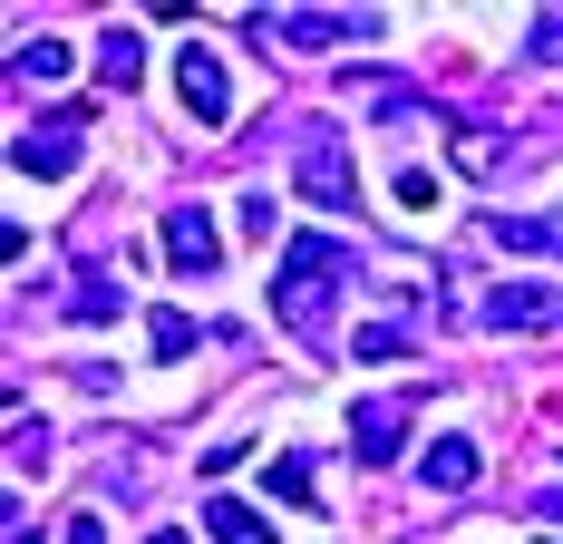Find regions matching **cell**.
<instances>
[{
	"instance_id": "cell-19",
	"label": "cell",
	"mask_w": 563,
	"mask_h": 544,
	"mask_svg": "<svg viewBox=\"0 0 563 544\" xmlns=\"http://www.w3.org/2000/svg\"><path fill=\"white\" fill-rule=\"evenodd\" d=\"M398 205H408V215H428V205H438V175H418V165H408V175H398Z\"/></svg>"
},
{
	"instance_id": "cell-23",
	"label": "cell",
	"mask_w": 563,
	"mask_h": 544,
	"mask_svg": "<svg viewBox=\"0 0 563 544\" xmlns=\"http://www.w3.org/2000/svg\"><path fill=\"white\" fill-rule=\"evenodd\" d=\"M534 544H554V535H534Z\"/></svg>"
},
{
	"instance_id": "cell-18",
	"label": "cell",
	"mask_w": 563,
	"mask_h": 544,
	"mask_svg": "<svg viewBox=\"0 0 563 544\" xmlns=\"http://www.w3.org/2000/svg\"><path fill=\"white\" fill-rule=\"evenodd\" d=\"M525 40H534V58H563V10H534V30H525Z\"/></svg>"
},
{
	"instance_id": "cell-21",
	"label": "cell",
	"mask_w": 563,
	"mask_h": 544,
	"mask_svg": "<svg viewBox=\"0 0 563 544\" xmlns=\"http://www.w3.org/2000/svg\"><path fill=\"white\" fill-rule=\"evenodd\" d=\"M10 544H40V525H30V515H10Z\"/></svg>"
},
{
	"instance_id": "cell-11",
	"label": "cell",
	"mask_w": 563,
	"mask_h": 544,
	"mask_svg": "<svg viewBox=\"0 0 563 544\" xmlns=\"http://www.w3.org/2000/svg\"><path fill=\"white\" fill-rule=\"evenodd\" d=\"M205 525H214V544H273L263 505H243V496H214V505H205Z\"/></svg>"
},
{
	"instance_id": "cell-1",
	"label": "cell",
	"mask_w": 563,
	"mask_h": 544,
	"mask_svg": "<svg viewBox=\"0 0 563 544\" xmlns=\"http://www.w3.org/2000/svg\"><path fill=\"white\" fill-rule=\"evenodd\" d=\"M340 272H350V253H340L331 233H291L282 243V272H273V312L301 340H321V322H331V292H340Z\"/></svg>"
},
{
	"instance_id": "cell-5",
	"label": "cell",
	"mask_w": 563,
	"mask_h": 544,
	"mask_svg": "<svg viewBox=\"0 0 563 544\" xmlns=\"http://www.w3.org/2000/svg\"><path fill=\"white\" fill-rule=\"evenodd\" d=\"M175 98L195 108V127H224V117H233V78H224V58H214V50H175Z\"/></svg>"
},
{
	"instance_id": "cell-15",
	"label": "cell",
	"mask_w": 563,
	"mask_h": 544,
	"mask_svg": "<svg viewBox=\"0 0 563 544\" xmlns=\"http://www.w3.org/2000/svg\"><path fill=\"white\" fill-rule=\"evenodd\" d=\"M456 165H466V175H496V165H506V146H496L486 127H456Z\"/></svg>"
},
{
	"instance_id": "cell-22",
	"label": "cell",
	"mask_w": 563,
	"mask_h": 544,
	"mask_svg": "<svg viewBox=\"0 0 563 544\" xmlns=\"http://www.w3.org/2000/svg\"><path fill=\"white\" fill-rule=\"evenodd\" d=\"M156 544H185V535H156Z\"/></svg>"
},
{
	"instance_id": "cell-6",
	"label": "cell",
	"mask_w": 563,
	"mask_h": 544,
	"mask_svg": "<svg viewBox=\"0 0 563 544\" xmlns=\"http://www.w3.org/2000/svg\"><path fill=\"white\" fill-rule=\"evenodd\" d=\"M166 263L195 272V282L224 263V233H214V215H205V205H166Z\"/></svg>"
},
{
	"instance_id": "cell-17",
	"label": "cell",
	"mask_w": 563,
	"mask_h": 544,
	"mask_svg": "<svg viewBox=\"0 0 563 544\" xmlns=\"http://www.w3.org/2000/svg\"><path fill=\"white\" fill-rule=\"evenodd\" d=\"M273 487L291 496V505H311V457H282V467H273Z\"/></svg>"
},
{
	"instance_id": "cell-14",
	"label": "cell",
	"mask_w": 563,
	"mask_h": 544,
	"mask_svg": "<svg viewBox=\"0 0 563 544\" xmlns=\"http://www.w3.org/2000/svg\"><path fill=\"white\" fill-rule=\"evenodd\" d=\"M136 68H146V50H136L126 30H108V40H98V78H108V88H136Z\"/></svg>"
},
{
	"instance_id": "cell-16",
	"label": "cell",
	"mask_w": 563,
	"mask_h": 544,
	"mask_svg": "<svg viewBox=\"0 0 563 544\" xmlns=\"http://www.w3.org/2000/svg\"><path fill=\"white\" fill-rule=\"evenodd\" d=\"M146 340H156V360H185V350H195V322H185V312H156Z\"/></svg>"
},
{
	"instance_id": "cell-3",
	"label": "cell",
	"mask_w": 563,
	"mask_h": 544,
	"mask_svg": "<svg viewBox=\"0 0 563 544\" xmlns=\"http://www.w3.org/2000/svg\"><path fill=\"white\" fill-rule=\"evenodd\" d=\"M78 127H88V117H40V127H20V137H10V165H20V175H68V165H78V146H88V137H78Z\"/></svg>"
},
{
	"instance_id": "cell-8",
	"label": "cell",
	"mask_w": 563,
	"mask_h": 544,
	"mask_svg": "<svg viewBox=\"0 0 563 544\" xmlns=\"http://www.w3.org/2000/svg\"><path fill=\"white\" fill-rule=\"evenodd\" d=\"M486 330H563V292H534V282H496V292H486Z\"/></svg>"
},
{
	"instance_id": "cell-10",
	"label": "cell",
	"mask_w": 563,
	"mask_h": 544,
	"mask_svg": "<svg viewBox=\"0 0 563 544\" xmlns=\"http://www.w3.org/2000/svg\"><path fill=\"white\" fill-rule=\"evenodd\" d=\"M476 467H486L476 437H438V447H428V487H438V496H466V487H476Z\"/></svg>"
},
{
	"instance_id": "cell-20",
	"label": "cell",
	"mask_w": 563,
	"mask_h": 544,
	"mask_svg": "<svg viewBox=\"0 0 563 544\" xmlns=\"http://www.w3.org/2000/svg\"><path fill=\"white\" fill-rule=\"evenodd\" d=\"M68 544H108V525L98 515H68Z\"/></svg>"
},
{
	"instance_id": "cell-4",
	"label": "cell",
	"mask_w": 563,
	"mask_h": 544,
	"mask_svg": "<svg viewBox=\"0 0 563 544\" xmlns=\"http://www.w3.org/2000/svg\"><path fill=\"white\" fill-rule=\"evenodd\" d=\"M291 185H301V205L340 215V205H350V146H340V137H301V156H291Z\"/></svg>"
},
{
	"instance_id": "cell-12",
	"label": "cell",
	"mask_w": 563,
	"mask_h": 544,
	"mask_svg": "<svg viewBox=\"0 0 563 544\" xmlns=\"http://www.w3.org/2000/svg\"><path fill=\"white\" fill-rule=\"evenodd\" d=\"M126 312V282H108V272H78V292H68V322H117Z\"/></svg>"
},
{
	"instance_id": "cell-2",
	"label": "cell",
	"mask_w": 563,
	"mask_h": 544,
	"mask_svg": "<svg viewBox=\"0 0 563 544\" xmlns=\"http://www.w3.org/2000/svg\"><path fill=\"white\" fill-rule=\"evenodd\" d=\"M369 30H379L369 10H253V40H282V50H350Z\"/></svg>"
},
{
	"instance_id": "cell-9",
	"label": "cell",
	"mask_w": 563,
	"mask_h": 544,
	"mask_svg": "<svg viewBox=\"0 0 563 544\" xmlns=\"http://www.w3.org/2000/svg\"><path fill=\"white\" fill-rule=\"evenodd\" d=\"M486 233L506 253H563V215H486Z\"/></svg>"
},
{
	"instance_id": "cell-13",
	"label": "cell",
	"mask_w": 563,
	"mask_h": 544,
	"mask_svg": "<svg viewBox=\"0 0 563 544\" xmlns=\"http://www.w3.org/2000/svg\"><path fill=\"white\" fill-rule=\"evenodd\" d=\"M68 40H20V50H10V68H20V78H40V88H49V78H68Z\"/></svg>"
},
{
	"instance_id": "cell-7",
	"label": "cell",
	"mask_w": 563,
	"mask_h": 544,
	"mask_svg": "<svg viewBox=\"0 0 563 544\" xmlns=\"http://www.w3.org/2000/svg\"><path fill=\"white\" fill-rule=\"evenodd\" d=\"M350 447H360V467H389L408 447V399H360L350 409Z\"/></svg>"
}]
</instances>
